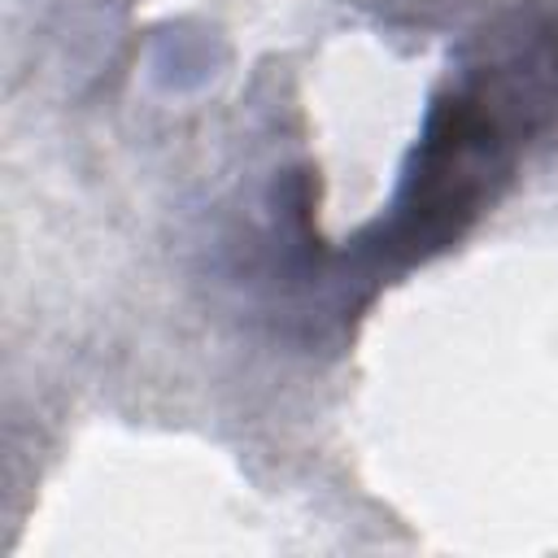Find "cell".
Returning a JSON list of instances; mask_svg holds the SVG:
<instances>
[{
  "label": "cell",
  "mask_w": 558,
  "mask_h": 558,
  "mask_svg": "<svg viewBox=\"0 0 558 558\" xmlns=\"http://www.w3.org/2000/svg\"><path fill=\"white\" fill-rule=\"evenodd\" d=\"M558 100V39L527 31L501 61L480 65L471 83L440 96L405 170L392 218L375 244L388 257H427L458 240L493 201L510 170L514 144Z\"/></svg>",
  "instance_id": "6da1fadb"
}]
</instances>
